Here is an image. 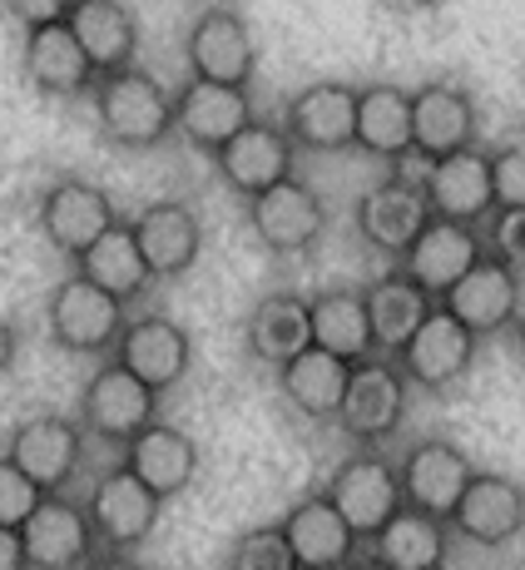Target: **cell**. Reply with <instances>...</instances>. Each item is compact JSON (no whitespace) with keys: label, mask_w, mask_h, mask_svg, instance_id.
Wrapping results in <instances>:
<instances>
[{"label":"cell","mask_w":525,"mask_h":570,"mask_svg":"<svg viewBox=\"0 0 525 570\" xmlns=\"http://www.w3.org/2000/svg\"><path fill=\"white\" fill-rule=\"evenodd\" d=\"M95 119L100 135L119 149H155L174 135V95L149 70L129 65L119 75L95 80Z\"/></svg>","instance_id":"obj_1"},{"label":"cell","mask_w":525,"mask_h":570,"mask_svg":"<svg viewBox=\"0 0 525 570\" xmlns=\"http://www.w3.org/2000/svg\"><path fill=\"white\" fill-rule=\"evenodd\" d=\"M407 397H412V382H407V372L397 367V357L372 353L363 363H353L343 407H337V426H343L357 446H382L407 422Z\"/></svg>","instance_id":"obj_2"},{"label":"cell","mask_w":525,"mask_h":570,"mask_svg":"<svg viewBox=\"0 0 525 570\" xmlns=\"http://www.w3.org/2000/svg\"><path fill=\"white\" fill-rule=\"evenodd\" d=\"M46 327H50V343L75 357L115 353L119 333H125V303L109 298L105 288H95L80 273H70V278H60L50 288Z\"/></svg>","instance_id":"obj_3"},{"label":"cell","mask_w":525,"mask_h":570,"mask_svg":"<svg viewBox=\"0 0 525 570\" xmlns=\"http://www.w3.org/2000/svg\"><path fill=\"white\" fill-rule=\"evenodd\" d=\"M327 501L337 507V517H343L347 525L357 531V541H372V535L382 531L392 517H397L407 501H402V476H397V466L387 462L382 452H357V456H347L343 466L327 476V491H323Z\"/></svg>","instance_id":"obj_4"},{"label":"cell","mask_w":525,"mask_h":570,"mask_svg":"<svg viewBox=\"0 0 525 570\" xmlns=\"http://www.w3.org/2000/svg\"><path fill=\"white\" fill-rule=\"evenodd\" d=\"M36 218H40V234H46V244L55 248V254H65V258L90 254V244H100L109 228L119 224L115 199H109L100 184L75 179V174L55 179L50 189L40 194Z\"/></svg>","instance_id":"obj_5"},{"label":"cell","mask_w":525,"mask_h":570,"mask_svg":"<svg viewBox=\"0 0 525 570\" xmlns=\"http://www.w3.org/2000/svg\"><path fill=\"white\" fill-rule=\"evenodd\" d=\"M159 422V392L145 387L135 372H125L119 363H105L85 382L80 392V426L105 442H135L145 426Z\"/></svg>","instance_id":"obj_6"},{"label":"cell","mask_w":525,"mask_h":570,"mask_svg":"<svg viewBox=\"0 0 525 570\" xmlns=\"http://www.w3.org/2000/svg\"><path fill=\"white\" fill-rule=\"evenodd\" d=\"M159 507L164 501L129 466H115L95 481L90 501H85V517L95 525V541L100 551H135L149 541V531L159 525Z\"/></svg>","instance_id":"obj_7"},{"label":"cell","mask_w":525,"mask_h":570,"mask_svg":"<svg viewBox=\"0 0 525 570\" xmlns=\"http://www.w3.org/2000/svg\"><path fill=\"white\" fill-rule=\"evenodd\" d=\"M6 456L36 481L46 497L65 491L80 471V456H85V426L70 422V416H55V412H40V416H26V422L10 432L6 442Z\"/></svg>","instance_id":"obj_8"},{"label":"cell","mask_w":525,"mask_h":570,"mask_svg":"<svg viewBox=\"0 0 525 570\" xmlns=\"http://www.w3.org/2000/svg\"><path fill=\"white\" fill-rule=\"evenodd\" d=\"M476 357V333L466 323H456L446 308H432L422 317V327L407 337V347L397 353V367L407 372L412 387L422 392H446L472 372Z\"/></svg>","instance_id":"obj_9"},{"label":"cell","mask_w":525,"mask_h":570,"mask_svg":"<svg viewBox=\"0 0 525 570\" xmlns=\"http://www.w3.org/2000/svg\"><path fill=\"white\" fill-rule=\"evenodd\" d=\"M248 228L268 254H308L327 228V204L317 199L313 184L293 174V179L273 184L268 194L248 199Z\"/></svg>","instance_id":"obj_10"},{"label":"cell","mask_w":525,"mask_h":570,"mask_svg":"<svg viewBox=\"0 0 525 570\" xmlns=\"http://www.w3.org/2000/svg\"><path fill=\"white\" fill-rule=\"evenodd\" d=\"M397 476H402V501H407L412 511L452 521L456 501H462L466 481L476 476V466L466 462V452L456 442H446V436H422V442H412V452L402 456Z\"/></svg>","instance_id":"obj_11"},{"label":"cell","mask_w":525,"mask_h":570,"mask_svg":"<svg viewBox=\"0 0 525 570\" xmlns=\"http://www.w3.org/2000/svg\"><path fill=\"white\" fill-rule=\"evenodd\" d=\"M422 194L432 218H452V224H481L496 214V179H491V155L486 149H456L446 159H432L422 174Z\"/></svg>","instance_id":"obj_12"},{"label":"cell","mask_w":525,"mask_h":570,"mask_svg":"<svg viewBox=\"0 0 525 570\" xmlns=\"http://www.w3.org/2000/svg\"><path fill=\"white\" fill-rule=\"evenodd\" d=\"M20 546H26L30 570H85L100 541H95V525L85 517V507H75L65 491H55L20 525Z\"/></svg>","instance_id":"obj_13"},{"label":"cell","mask_w":525,"mask_h":570,"mask_svg":"<svg viewBox=\"0 0 525 570\" xmlns=\"http://www.w3.org/2000/svg\"><path fill=\"white\" fill-rule=\"evenodd\" d=\"M486 258V244L472 224H452V218H432L417 234V244L402 254V273L426 293V298H446L476 263Z\"/></svg>","instance_id":"obj_14"},{"label":"cell","mask_w":525,"mask_h":570,"mask_svg":"<svg viewBox=\"0 0 525 570\" xmlns=\"http://www.w3.org/2000/svg\"><path fill=\"white\" fill-rule=\"evenodd\" d=\"M293 155H298V149H293L288 135H283V125L254 119L244 135H234L224 149H218L214 164H218V179L248 204V199H258V194H268L273 184L293 179Z\"/></svg>","instance_id":"obj_15"},{"label":"cell","mask_w":525,"mask_h":570,"mask_svg":"<svg viewBox=\"0 0 525 570\" xmlns=\"http://www.w3.org/2000/svg\"><path fill=\"white\" fill-rule=\"evenodd\" d=\"M353 224L363 234L367 248L377 254H407L417 244V234L432 224V208H426V194L417 179H382L357 199Z\"/></svg>","instance_id":"obj_16"},{"label":"cell","mask_w":525,"mask_h":570,"mask_svg":"<svg viewBox=\"0 0 525 570\" xmlns=\"http://www.w3.org/2000/svg\"><path fill=\"white\" fill-rule=\"evenodd\" d=\"M189 357H194L189 333L164 313L129 317L125 333H119V343H115V363L125 372H135V377L155 392L179 387L184 372H189Z\"/></svg>","instance_id":"obj_17"},{"label":"cell","mask_w":525,"mask_h":570,"mask_svg":"<svg viewBox=\"0 0 525 570\" xmlns=\"http://www.w3.org/2000/svg\"><path fill=\"white\" fill-rule=\"evenodd\" d=\"M283 135L293 139V149H313V155H333V149L357 145V90L337 80L308 85L303 95L288 100Z\"/></svg>","instance_id":"obj_18"},{"label":"cell","mask_w":525,"mask_h":570,"mask_svg":"<svg viewBox=\"0 0 525 570\" xmlns=\"http://www.w3.org/2000/svg\"><path fill=\"white\" fill-rule=\"evenodd\" d=\"M452 531L472 546H506L525 531V487L501 471H476L452 511Z\"/></svg>","instance_id":"obj_19"},{"label":"cell","mask_w":525,"mask_h":570,"mask_svg":"<svg viewBox=\"0 0 525 570\" xmlns=\"http://www.w3.org/2000/svg\"><path fill=\"white\" fill-rule=\"evenodd\" d=\"M254 100L248 90H234V85H209V80H189L179 95H174V129L189 139L204 155H218L234 135H244L254 125Z\"/></svg>","instance_id":"obj_20"},{"label":"cell","mask_w":525,"mask_h":570,"mask_svg":"<svg viewBox=\"0 0 525 570\" xmlns=\"http://www.w3.org/2000/svg\"><path fill=\"white\" fill-rule=\"evenodd\" d=\"M476 145V100L456 80H432L412 95V155L426 164Z\"/></svg>","instance_id":"obj_21"},{"label":"cell","mask_w":525,"mask_h":570,"mask_svg":"<svg viewBox=\"0 0 525 570\" xmlns=\"http://www.w3.org/2000/svg\"><path fill=\"white\" fill-rule=\"evenodd\" d=\"M184 55H189L194 80L234 85V90H248V80H254V36H248L244 20L224 6L204 10V16L194 20Z\"/></svg>","instance_id":"obj_22"},{"label":"cell","mask_w":525,"mask_h":570,"mask_svg":"<svg viewBox=\"0 0 525 570\" xmlns=\"http://www.w3.org/2000/svg\"><path fill=\"white\" fill-rule=\"evenodd\" d=\"M442 308L452 313L456 323L472 327L476 337L501 333V327H516V317H521V273L511 268V263H501L496 254H486L452 293H446Z\"/></svg>","instance_id":"obj_23"},{"label":"cell","mask_w":525,"mask_h":570,"mask_svg":"<svg viewBox=\"0 0 525 570\" xmlns=\"http://www.w3.org/2000/svg\"><path fill=\"white\" fill-rule=\"evenodd\" d=\"M129 228H135V244H139V254H145L155 278H184V273H189L194 263H199V254H204L199 214H194L184 199L149 204Z\"/></svg>","instance_id":"obj_24"},{"label":"cell","mask_w":525,"mask_h":570,"mask_svg":"<svg viewBox=\"0 0 525 570\" xmlns=\"http://www.w3.org/2000/svg\"><path fill=\"white\" fill-rule=\"evenodd\" d=\"M283 541H288L298 570H343L347 561H357V531L337 517V507L317 491L303 497L288 517L278 521Z\"/></svg>","instance_id":"obj_25"},{"label":"cell","mask_w":525,"mask_h":570,"mask_svg":"<svg viewBox=\"0 0 525 570\" xmlns=\"http://www.w3.org/2000/svg\"><path fill=\"white\" fill-rule=\"evenodd\" d=\"M70 36L80 40L85 60L95 65V75H119L135 65V50H139V26L129 16L125 0H75L70 16H65Z\"/></svg>","instance_id":"obj_26"},{"label":"cell","mask_w":525,"mask_h":570,"mask_svg":"<svg viewBox=\"0 0 525 570\" xmlns=\"http://www.w3.org/2000/svg\"><path fill=\"white\" fill-rule=\"evenodd\" d=\"M26 80H30V90H40V95L75 100V95H90L100 75L85 60L70 26L60 20V26H46V30H26Z\"/></svg>","instance_id":"obj_27"},{"label":"cell","mask_w":525,"mask_h":570,"mask_svg":"<svg viewBox=\"0 0 525 570\" xmlns=\"http://www.w3.org/2000/svg\"><path fill=\"white\" fill-rule=\"evenodd\" d=\"M125 466L155 491L159 501L179 497L194 476H199V442L179 426H145L135 442H125Z\"/></svg>","instance_id":"obj_28"},{"label":"cell","mask_w":525,"mask_h":570,"mask_svg":"<svg viewBox=\"0 0 525 570\" xmlns=\"http://www.w3.org/2000/svg\"><path fill=\"white\" fill-rule=\"evenodd\" d=\"M244 343L262 367H283L298 353H308L313 347L308 298H298V293H268V298L254 303V313H248Z\"/></svg>","instance_id":"obj_29"},{"label":"cell","mask_w":525,"mask_h":570,"mask_svg":"<svg viewBox=\"0 0 525 570\" xmlns=\"http://www.w3.org/2000/svg\"><path fill=\"white\" fill-rule=\"evenodd\" d=\"M347 377H353V363L323 353V347H308L293 363L278 367V387L288 397L293 412H303L308 422H337V407H343Z\"/></svg>","instance_id":"obj_30"},{"label":"cell","mask_w":525,"mask_h":570,"mask_svg":"<svg viewBox=\"0 0 525 570\" xmlns=\"http://www.w3.org/2000/svg\"><path fill=\"white\" fill-rule=\"evenodd\" d=\"M308 323H313V347L343 357V363H363L372 357V323H367V298L353 288H323L308 298Z\"/></svg>","instance_id":"obj_31"},{"label":"cell","mask_w":525,"mask_h":570,"mask_svg":"<svg viewBox=\"0 0 525 570\" xmlns=\"http://www.w3.org/2000/svg\"><path fill=\"white\" fill-rule=\"evenodd\" d=\"M367 298V323H372V347L382 357H397L407 347V337L422 327V317L436 308L432 298L407 278V273H382L377 283L363 293Z\"/></svg>","instance_id":"obj_32"},{"label":"cell","mask_w":525,"mask_h":570,"mask_svg":"<svg viewBox=\"0 0 525 570\" xmlns=\"http://www.w3.org/2000/svg\"><path fill=\"white\" fill-rule=\"evenodd\" d=\"M446 551H452V525L412 507H402L372 535V556L387 570H436L446 566Z\"/></svg>","instance_id":"obj_33"},{"label":"cell","mask_w":525,"mask_h":570,"mask_svg":"<svg viewBox=\"0 0 525 570\" xmlns=\"http://www.w3.org/2000/svg\"><path fill=\"white\" fill-rule=\"evenodd\" d=\"M357 149L372 159L412 155V95L397 85H367L357 90Z\"/></svg>","instance_id":"obj_34"},{"label":"cell","mask_w":525,"mask_h":570,"mask_svg":"<svg viewBox=\"0 0 525 570\" xmlns=\"http://www.w3.org/2000/svg\"><path fill=\"white\" fill-rule=\"evenodd\" d=\"M75 263H80V268H75L80 278H90L95 288H105L109 298H119V303L139 298V293L155 283V273H149L145 254H139L135 228L129 224H115L100 244H90V254H80Z\"/></svg>","instance_id":"obj_35"},{"label":"cell","mask_w":525,"mask_h":570,"mask_svg":"<svg viewBox=\"0 0 525 570\" xmlns=\"http://www.w3.org/2000/svg\"><path fill=\"white\" fill-rule=\"evenodd\" d=\"M228 570H298V561H293L278 525H258V531H244L234 541Z\"/></svg>","instance_id":"obj_36"},{"label":"cell","mask_w":525,"mask_h":570,"mask_svg":"<svg viewBox=\"0 0 525 570\" xmlns=\"http://www.w3.org/2000/svg\"><path fill=\"white\" fill-rule=\"evenodd\" d=\"M40 501H46V491L10 462V456H0V525H6V531H20Z\"/></svg>","instance_id":"obj_37"},{"label":"cell","mask_w":525,"mask_h":570,"mask_svg":"<svg viewBox=\"0 0 525 570\" xmlns=\"http://www.w3.org/2000/svg\"><path fill=\"white\" fill-rule=\"evenodd\" d=\"M491 179H496V208H525V145L496 149Z\"/></svg>","instance_id":"obj_38"},{"label":"cell","mask_w":525,"mask_h":570,"mask_svg":"<svg viewBox=\"0 0 525 570\" xmlns=\"http://www.w3.org/2000/svg\"><path fill=\"white\" fill-rule=\"evenodd\" d=\"M491 248H496L501 263H511L516 273H525V208H496Z\"/></svg>","instance_id":"obj_39"},{"label":"cell","mask_w":525,"mask_h":570,"mask_svg":"<svg viewBox=\"0 0 525 570\" xmlns=\"http://www.w3.org/2000/svg\"><path fill=\"white\" fill-rule=\"evenodd\" d=\"M75 0H6V10L20 20L26 30H46V26H60L70 16Z\"/></svg>","instance_id":"obj_40"},{"label":"cell","mask_w":525,"mask_h":570,"mask_svg":"<svg viewBox=\"0 0 525 570\" xmlns=\"http://www.w3.org/2000/svg\"><path fill=\"white\" fill-rule=\"evenodd\" d=\"M0 570H30L26 566V546H20V531H6V525H0Z\"/></svg>","instance_id":"obj_41"},{"label":"cell","mask_w":525,"mask_h":570,"mask_svg":"<svg viewBox=\"0 0 525 570\" xmlns=\"http://www.w3.org/2000/svg\"><path fill=\"white\" fill-rule=\"evenodd\" d=\"M85 570H145L135 561V556H125V551H95L90 561H85Z\"/></svg>","instance_id":"obj_42"},{"label":"cell","mask_w":525,"mask_h":570,"mask_svg":"<svg viewBox=\"0 0 525 570\" xmlns=\"http://www.w3.org/2000/svg\"><path fill=\"white\" fill-rule=\"evenodd\" d=\"M10 363H16V327L0 317V377L10 372Z\"/></svg>","instance_id":"obj_43"},{"label":"cell","mask_w":525,"mask_h":570,"mask_svg":"<svg viewBox=\"0 0 525 570\" xmlns=\"http://www.w3.org/2000/svg\"><path fill=\"white\" fill-rule=\"evenodd\" d=\"M343 570H387V566H382V561H377V556H363V561H347Z\"/></svg>","instance_id":"obj_44"},{"label":"cell","mask_w":525,"mask_h":570,"mask_svg":"<svg viewBox=\"0 0 525 570\" xmlns=\"http://www.w3.org/2000/svg\"><path fill=\"white\" fill-rule=\"evenodd\" d=\"M516 353H521V363H525V313L516 317Z\"/></svg>","instance_id":"obj_45"},{"label":"cell","mask_w":525,"mask_h":570,"mask_svg":"<svg viewBox=\"0 0 525 570\" xmlns=\"http://www.w3.org/2000/svg\"><path fill=\"white\" fill-rule=\"evenodd\" d=\"M412 6H442V0H412Z\"/></svg>","instance_id":"obj_46"},{"label":"cell","mask_w":525,"mask_h":570,"mask_svg":"<svg viewBox=\"0 0 525 570\" xmlns=\"http://www.w3.org/2000/svg\"><path fill=\"white\" fill-rule=\"evenodd\" d=\"M436 570H446V566H436Z\"/></svg>","instance_id":"obj_47"}]
</instances>
